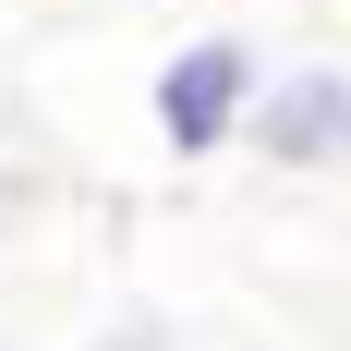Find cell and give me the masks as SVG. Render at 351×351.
<instances>
[{
	"instance_id": "6da1fadb",
	"label": "cell",
	"mask_w": 351,
	"mask_h": 351,
	"mask_svg": "<svg viewBox=\"0 0 351 351\" xmlns=\"http://www.w3.org/2000/svg\"><path fill=\"white\" fill-rule=\"evenodd\" d=\"M254 85H267V49H254L243 25H194L158 49V73H145V134H158V158H182V170H206V158H230L254 121Z\"/></svg>"
},
{
	"instance_id": "7a4b0ae2",
	"label": "cell",
	"mask_w": 351,
	"mask_h": 351,
	"mask_svg": "<svg viewBox=\"0 0 351 351\" xmlns=\"http://www.w3.org/2000/svg\"><path fill=\"white\" fill-rule=\"evenodd\" d=\"M243 158L267 182H339L351 170V61H327V49L267 61L254 121H243Z\"/></svg>"
},
{
	"instance_id": "3957f363",
	"label": "cell",
	"mask_w": 351,
	"mask_h": 351,
	"mask_svg": "<svg viewBox=\"0 0 351 351\" xmlns=\"http://www.w3.org/2000/svg\"><path fill=\"white\" fill-rule=\"evenodd\" d=\"M85 351H194V315L182 303H109Z\"/></svg>"
}]
</instances>
